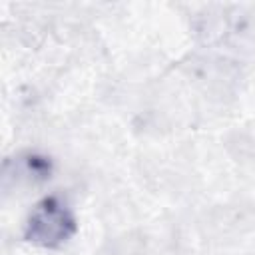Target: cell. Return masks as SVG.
Here are the masks:
<instances>
[{
  "instance_id": "6da1fadb",
  "label": "cell",
  "mask_w": 255,
  "mask_h": 255,
  "mask_svg": "<svg viewBox=\"0 0 255 255\" xmlns=\"http://www.w3.org/2000/svg\"><path fill=\"white\" fill-rule=\"evenodd\" d=\"M76 229L70 207L60 197H46L36 205L28 219L26 237L38 245L56 247L64 243Z\"/></svg>"
}]
</instances>
